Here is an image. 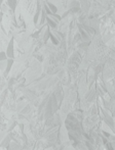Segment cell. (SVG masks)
<instances>
[{
  "label": "cell",
  "instance_id": "cell-15",
  "mask_svg": "<svg viewBox=\"0 0 115 150\" xmlns=\"http://www.w3.org/2000/svg\"><path fill=\"white\" fill-rule=\"evenodd\" d=\"M3 2H4V0H0V5H2V4H3Z\"/></svg>",
  "mask_w": 115,
  "mask_h": 150
},
{
  "label": "cell",
  "instance_id": "cell-11",
  "mask_svg": "<svg viewBox=\"0 0 115 150\" xmlns=\"http://www.w3.org/2000/svg\"><path fill=\"white\" fill-rule=\"evenodd\" d=\"M6 69V60L0 62V71H4Z\"/></svg>",
  "mask_w": 115,
  "mask_h": 150
},
{
  "label": "cell",
  "instance_id": "cell-5",
  "mask_svg": "<svg viewBox=\"0 0 115 150\" xmlns=\"http://www.w3.org/2000/svg\"><path fill=\"white\" fill-rule=\"evenodd\" d=\"M10 143V136L9 135H6L5 138L1 141V146L2 147H7Z\"/></svg>",
  "mask_w": 115,
  "mask_h": 150
},
{
  "label": "cell",
  "instance_id": "cell-12",
  "mask_svg": "<svg viewBox=\"0 0 115 150\" xmlns=\"http://www.w3.org/2000/svg\"><path fill=\"white\" fill-rule=\"evenodd\" d=\"M50 39H52V41L54 42V44H58V43H59V40L57 39V37H55L54 34L50 33Z\"/></svg>",
  "mask_w": 115,
  "mask_h": 150
},
{
  "label": "cell",
  "instance_id": "cell-6",
  "mask_svg": "<svg viewBox=\"0 0 115 150\" xmlns=\"http://www.w3.org/2000/svg\"><path fill=\"white\" fill-rule=\"evenodd\" d=\"M40 20H39V23H40V26H42V25L44 24V22H45L46 20V13L45 11H44L43 9H41V12H40Z\"/></svg>",
  "mask_w": 115,
  "mask_h": 150
},
{
  "label": "cell",
  "instance_id": "cell-13",
  "mask_svg": "<svg viewBox=\"0 0 115 150\" xmlns=\"http://www.w3.org/2000/svg\"><path fill=\"white\" fill-rule=\"evenodd\" d=\"M29 110H30L29 107H24V109L22 110V113H26V112H28Z\"/></svg>",
  "mask_w": 115,
  "mask_h": 150
},
{
  "label": "cell",
  "instance_id": "cell-7",
  "mask_svg": "<svg viewBox=\"0 0 115 150\" xmlns=\"http://www.w3.org/2000/svg\"><path fill=\"white\" fill-rule=\"evenodd\" d=\"M47 18H50L52 21H54L56 24L59 23V21H61V16H60L59 14H57V13H52L50 16H47Z\"/></svg>",
  "mask_w": 115,
  "mask_h": 150
},
{
  "label": "cell",
  "instance_id": "cell-1",
  "mask_svg": "<svg viewBox=\"0 0 115 150\" xmlns=\"http://www.w3.org/2000/svg\"><path fill=\"white\" fill-rule=\"evenodd\" d=\"M5 54H6V56H7V58L14 59V38H12V39L9 40V42H8V45H7V47H6Z\"/></svg>",
  "mask_w": 115,
  "mask_h": 150
},
{
  "label": "cell",
  "instance_id": "cell-9",
  "mask_svg": "<svg viewBox=\"0 0 115 150\" xmlns=\"http://www.w3.org/2000/svg\"><path fill=\"white\" fill-rule=\"evenodd\" d=\"M8 150H20V146L18 144H16L14 142H10L9 145L7 146Z\"/></svg>",
  "mask_w": 115,
  "mask_h": 150
},
{
  "label": "cell",
  "instance_id": "cell-8",
  "mask_svg": "<svg viewBox=\"0 0 115 150\" xmlns=\"http://www.w3.org/2000/svg\"><path fill=\"white\" fill-rule=\"evenodd\" d=\"M46 22H47V25H48V28H52V29H56L57 28V25L58 24H56V23L54 22V21H52L50 20V18H47V16H46Z\"/></svg>",
  "mask_w": 115,
  "mask_h": 150
},
{
  "label": "cell",
  "instance_id": "cell-2",
  "mask_svg": "<svg viewBox=\"0 0 115 150\" xmlns=\"http://www.w3.org/2000/svg\"><path fill=\"white\" fill-rule=\"evenodd\" d=\"M17 3H18V0H6L5 1L6 6H7L12 11H16Z\"/></svg>",
  "mask_w": 115,
  "mask_h": 150
},
{
  "label": "cell",
  "instance_id": "cell-10",
  "mask_svg": "<svg viewBox=\"0 0 115 150\" xmlns=\"http://www.w3.org/2000/svg\"><path fill=\"white\" fill-rule=\"evenodd\" d=\"M5 60H7V56H6L5 52L1 51L0 52V62H1V61H5Z\"/></svg>",
  "mask_w": 115,
  "mask_h": 150
},
{
  "label": "cell",
  "instance_id": "cell-3",
  "mask_svg": "<svg viewBox=\"0 0 115 150\" xmlns=\"http://www.w3.org/2000/svg\"><path fill=\"white\" fill-rule=\"evenodd\" d=\"M12 64H14V59L7 58V60H6V69H5V71H4V75L5 76L8 75V73H9V71L12 67Z\"/></svg>",
  "mask_w": 115,
  "mask_h": 150
},
{
  "label": "cell",
  "instance_id": "cell-14",
  "mask_svg": "<svg viewBox=\"0 0 115 150\" xmlns=\"http://www.w3.org/2000/svg\"><path fill=\"white\" fill-rule=\"evenodd\" d=\"M103 133H104V135H105V136L107 137V138H109V137H110V134H109V133H107V132H103Z\"/></svg>",
  "mask_w": 115,
  "mask_h": 150
},
{
  "label": "cell",
  "instance_id": "cell-4",
  "mask_svg": "<svg viewBox=\"0 0 115 150\" xmlns=\"http://www.w3.org/2000/svg\"><path fill=\"white\" fill-rule=\"evenodd\" d=\"M45 4H46V6L48 7V9L50 10V12H52V13H57V12H58V7H57L56 5H55L54 3H52V2H50V1H47Z\"/></svg>",
  "mask_w": 115,
  "mask_h": 150
}]
</instances>
